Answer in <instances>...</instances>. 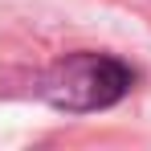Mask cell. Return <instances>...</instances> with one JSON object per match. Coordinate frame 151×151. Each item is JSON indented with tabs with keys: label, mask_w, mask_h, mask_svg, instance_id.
Segmentation results:
<instances>
[{
	"label": "cell",
	"mask_w": 151,
	"mask_h": 151,
	"mask_svg": "<svg viewBox=\"0 0 151 151\" xmlns=\"http://www.w3.org/2000/svg\"><path fill=\"white\" fill-rule=\"evenodd\" d=\"M131 65L110 53H74L41 78V98L57 110H106L131 90Z\"/></svg>",
	"instance_id": "6da1fadb"
}]
</instances>
